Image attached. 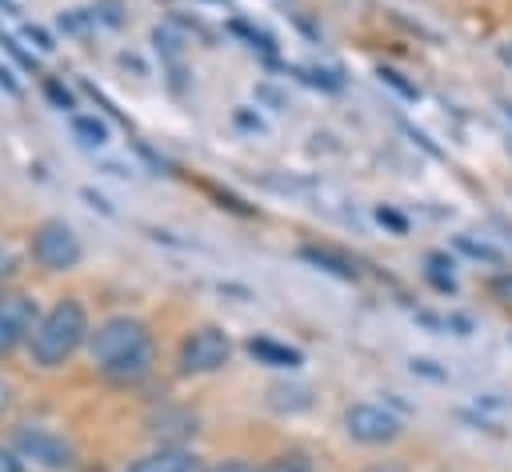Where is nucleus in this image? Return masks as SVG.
I'll return each instance as SVG.
<instances>
[{
  "instance_id": "f257e3e1",
  "label": "nucleus",
  "mask_w": 512,
  "mask_h": 472,
  "mask_svg": "<svg viewBox=\"0 0 512 472\" xmlns=\"http://www.w3.org/2000/svg\"><path fill=\"white\" fill-rule=\"evenodd\" d=\"M88 360L96 364V372L120 388H132L140 380L152 376L156 368V340H152V328L140 320V316H108L100 320L96 328H88Z\"/></svg>"
},
{
  "instance_id": "f03ea898",
  "label": "nucleus",
  "mask_w": 512,
  "mask_h": 472,
  "mask_svg": "<svg viewBox=\"0 0 512 472\" xmlns=\"http://www.w3.org/2000/svg\"><path fill=\"white\" fill-rule=\"evenodd\" d=\"M88 340V312L76 296H60L48 312L36 316L28 332V352L40 368H60Z\"/></svg>"
},
{
  "instance_id": "7ed1b4c3",
  "label": "nucleus",
  "mask_w": 512,
  "mask_h": 472,
  "mask_svg": "<svg viewBox=\"0 0 512 472\" xmlns=\"http://www.w3.org/2000/svg\"><path fill=\"white\" fill-rule=\"evenodd\" d=\"M32 260L44 272H72L84 260V244L68 220H44L32 232Z\"/></svg>"
},
{
  "instance_id": "20e7f679",
  "label": "nucleus",
  "mask_w": 512,
  "mask_h": 472,
  "mask_svg": "<svg viewBox=\"0 0 512 472\" xmlns=\"http://www.w3.org/2000/svg\"><path fill=\"white\" fill-rule=\"evenodd\" d=\"M228 360H232V340H228V332L216 328V324H200V328H192V332L184 336V344H180V356H176V364H180L184 376H208V372H220Z\"/></svg>"
},
{
  "instance_id": "39448f33",
  "label": "nucleus",
  "mask_w": 512,
  "mask_h": 472,
  "mask_svg": "<svg viewBox=\"0 0 512 472\" xmlns=\"http://www.w3.org/2000/svg\"><path fill=\"white\" fill-rule=\"evenodd\" d=\"M12 448L20 452V460H32L40 468H52V472H64L76 464V448L68 436L52 432V428H40V424H20L12 432Z\"/></svg>"
},
{
  "instance_id": "423d86ee",
  "label": "nucleus",
  "mask_w": 512,
  "mask_h": 472,
  "mask_svg": "<svg viewBox=\"0 0 512 472\" xmlns=\"http://www.w3.org/2000/svg\"><path fill=\"white\" fill-rule=\"evenodd\" d=\"M344 432H348L356 444L380 448V444H392V440L404 432V420H400L388 404L360 400V404H348V408H344Z\"/></svg>"
},
{
  "instance_id": "0eeeda50",
  "label": "nucleus",
  "mask_w": 512,
  "mask_h": 472,
  "mask_svg": "<svg viewBox=\"0 0 512 472\" xmlns=\"http://www.w3.org/2000/svg\"><path fill=\"white\" fill-rule=\"evenodd\" d=\"M36 316H40L36 296H28V292H0V356H8L16 344L28 340Z\"/></svg>"
},
{
  "instance_id": "6e6552de",
  "label": "nucleus",
  "mask_w": 512,
  "mask_h": 472,
  "mask_svg": "<svg viewBox=\"0 0 512 472\" xmlns=\"http://www.w3.org/2000/svg\"><path fill=\"white\" fill-rule=\"evenodd\" d=\"M124 472H196V456L180 444H160L156 452L132 460Z\"/></svg>"
},
{
  "instance_id": "1a4fd4ad",
  "label": "nucleus",
  "mask_w": 512,
  "mask_h": 472,
  "mask_svg": "<svg viewBox=\"0 0 512 472\" xmlns=\"http://www.w3.org/2000/svg\"><path fill=\"white\" fill-rule=\"evenodd\" d=\"M244 348H248V356L256 364H268V368H300L304 364V352L300 348H292L284 340H272V336H252Z\"/></svg>"
},
{
  "instance_id": "9d476101",
  "label": "nucleus",
  "mask_w": 512,
  "mask_h": 472,
  "mask_svg": "<svg viewBox=\"0 0 512 472\" xmlns=\"http://www.w3.org/2000/svg\"><path fill=\"white\" fill-rule=\"evenodd\" d=\"M152 44H156V52H160V60H164V72H168V84L176 88V92H184V40L172 32V28H156L152 32Z\"/></svg>"
},
{
  "instance_id": "9b49d317",
  "label": "nucleus",
  "mask_w": 512,
  "mask_h": 472,
  "mask_svg": "<svg viewBox=\"0 0 512 472\" xmlns=\"http://www.w3.org/2000/svg\"><path fill=\"white\" fill-rule=\"evenodd\" d=\"M300 256H304L308 264H316V268H324V272L340 276V280H356V276H360V272H356V264H352L348 256L332 252V248H316V244H304V248H300Z\"/></svg>"
},
{
  "instance_id": "f8f14e48",
  "label": "nucleus",
  "mask_w": 512,
  "mask_h": 472,
  "mask_svg": "<svg viewBox=\"0 0 512 472\" xmlns=\"http://www.w3.org/2000/svg\"><path fill=\"white\" fill-rule=\"evenodd\" d=\"M152 432L156 436H164V440H172V436H188V432H196V416L192 412H184V408H160L156 416H152Z\"/></svg>"
},
{
  "instance_id": "ddd939ff",
  "label": "nucleus",
  "mask_w": 512,
  "mask_h": 472,
  "mask_svg": "<svg viewBox=\"0 0 512 472\" xmlns=\"http://www.w3.org/2000/svg\"><path fill=\"white\" fill-rule=\"evenodd\" d=\"M424 276L436 292H456V276H452V260L444 252H428L424 256Z\"/></svg>"
},
{
  "instance_id": "4468645a",
  "label": "nucleus",
  "mask_w": 512,
  "mask_h": 472,
  "mask_svg": "<svg viewBox=\"0 0 512 472\" xmlns=\"http://www.w3.org/2000/svg\"><path fill=\"white\" fill-rule=\"evenodd\" d=\"M72 132H76V140L88 144V148H104V144H108V124H104L100 116L76 112V116H72Z\"/></svg>"
},
{
  "instance_id": "2eb2a0df",
  "label": "nucleus",
  "mask_w": 512,
  "mask_h": 472,
  "mask_svg": "<svg viewBox=\"0 0 512 472\" xmlns=\"http://www.w3.org/2000/svg\"><path fill=\"white\" fill-rule=\"evenodd\" d=\"M268 404H272V408H280V412H300V408H308V404H312V396H308V388L272 384V388H268Z\"/></svg>"
},
{
  "instance_id": "dca6fc26",
  "label": "nucleus",
  "mask_w": 512,
  "mask_h": 472,
  "mask_svg": "<svg viewBox=\"0 0 512 472\" xmlns=\"http://www.w3.org/2000/svg\"><path fill=\"white\" fill-rule=\"evenodd\" d=\"M260 472H324L308 452H280V456H272Z\"/></svg>"
},
{
  "instance_id": "f3484780",
  "label": "nucleus",
  "mask_w": 512,
  "mask_h": 472,
  "mask_svg": "<svg viewBox=\"0 0 512 472\" xmlns=\"http://www.w3.org/2000/svg\"><path fill=\"white\" fill-rule=\"evenodd\" d=\"M456 248H460L464 256H472V260L504 264V252H500V248H492V244H484V240H472V236H456Z\"/></svg>"
},
{
  "instance_id": "a211bd4d",
  "label": "nucleus",
  "mask_w": 512,
  "mask_h": 472,
  "mask_svg": "<svg viewBox=\"0 0 512 472\" xmlns=\"http://www.w3.org/2000/svg\"><path fill=\"white\" fill-rule=\"evenodd\" d=\"M376 76H380L384 84H392V88H396L400 96H408V100H420V88H416V84H408V80H404V76H400L396 68H380Z\"/></svg>"
},
{
  "instance_id": "6ab92c4d",
  "label": "nucleus",
  "mask_w": 512,
  "mask_h": 472,
  "mask_svg": "<svg viewBox=\"0 0 512 472\" xmlns=\"http://www.w3.org/2000/svg\"><path fill=\"white\" fill-rule=\"evenodd\" d=\"M20 276V256L8 248V244H0V288L8 284V280H16Z\"/></svg>"
},
{
  "instance_id": "aec40b11",
  "label": "nucleus",
  "mask_w": 512,
  "mask_h": 472,
  "mask_svg": "<svg viewBox=\"0 0 512 472\" xmlns=\"http://www.w3.org/2000/svg\"><path fill=\"white\" fill-rule=\"evenodd\" d=\"M376 220H380V224H388L396 236H404V232H408V220H404L396 208H388V204H380V208H376Z\"/></svg>"
},
{
  "instance_id": "412c9836",
  "label": "nucleus",
  "mask_w": 512,
  "mask_h": 472,
  "mask_svg": "<svg viewBox=\"0 0 512 472\" xmlns=\"http://www.w3.org/2000/svg\"><path fill=\"white\" fill-rule=\"evenodd\" d=\"M24 40H32L40 52H52V48H56V44H52V36H48L44 28H36V24H24Z\"/></svg>"
},
{
  "instance_id": "4be33fe9",
  "label": "nucleus",
  "mask_w": 512,
  "mask_h": 472,
  "mask_svg": "<svg viewBox=\"0 0 512 472\" xmlns=\"http://www.w3.org/2000/svg\"><path fill=\"white\" fill-rule=\"evenodd\" d=\"M44 92L52 96V104H56V108H76V104H72V92H68V88H60L56 80H44Z\"/></svg>"
},
{
  "instance_id": "5701e85b",
  "label": "nucleus",
  "mask_w": 512,
  "mask_h": 472,
  "mask_svg": "<svg viewBox=\"0 0 512 472\" xmlns=\"http://www.w3.org/2000/svg\"><path fill=\"white\" fill-rule=\"evenodd\" d=\"M0 472H24V460H20L16 448H4L0 444Z\"/></svg>"
},
{
  "instance_id": "b1692460",
  "label": "nucleus",
  "mask_w": 512,
  "mask_h": 472,
  "mask_svg": "<svg viewBox=\"0 0 512 472\" xmlns=\"http://www.w3.org/2000/svg\"><path fill=\"white\" fill-rule=\"evenodd\" d=\"M364 472H408V464H404V460H376V464H368Z\"/></svg>"
},
{
  "instance_id": "393cba45",
  "label": "nucleus",
  "mask_w": 512,
  "mask_h": 472,
  "mask_svg": "<svg viewBox=\"0 0 512 472\" xmlns=\"http://www.w3.org/2000/svg\"><path fill=\"white\" fill-rule=\"evenodd\" d=\"M208 472H260V468L256 464H244V460H224V464H216Z\"/></svg>"
},
{
  "instance_id": "a878e982",
  "label": "nucleus",
  "mask_w": 512,
  "mask_h": 472,
  "mask_svg": "<svg viewBox=\"0 0 512 472\" xmlns=\"http://www.w3.org/2000/svg\"><path fill=\"white\" fill-rule=\"evenodd\" d=\"M80 196H84V200H88V204H96V208H100V212H104V216H112V204H108V200H104V196H96V192H92V188H84V192H80Z\"/></svg>"
},
{
  "instance_id": "bb28decb",
  "label": "nucleus",
  "mask_w": 512,
  "mask_h": 472,
  "mask_svg": "<svg viewBox=\"0 0 512 472\" xmlns=\"http://www.w3.org/2000/svg\"><path fill=\"white\" fill-rule=\"evenodd\" d=\"M412 372H424V376H432V380H444V372H436L432 360H412Z\"/></svg>"
},
{
  "instance_id": "cd10ccee",
  "label": "nucleus",
  "mask_w": 512,
  "mask_h": 472,
  "mask_svg": "<svg viewBox=\"0 0 512 472\" xmlns=\"http://www.w3.org/2000/svg\"><path fill=\"white\" fill-rule=\"evenodd\" d=\"M0 84H4V88H8L12 96H20V84L12 80V72H8V68H0Z\"/></svg>"
},
{
  "instance_id": "c85d7f7f",
  "label": "nucleus",
  "mask_w": 512,
  "mask_h": 472,
  "mask_svg": "<svg viewBox=\"0 0 512 472\" xmlns=\"http://www.w3.org/2000/svg\"><path fill=\"white\" fill-rule=\"evenodd\" d=\"M8 400H12V388H8V384H4V380H0V412H4V408H8Z\"/></svg>"
},
{
  "instance_id": "c756f323",
  "label": "nucleus",
  "mask_w": 512,
  "mask_h": 472,
  "mask_svg": "<svg viewBox=\"0 0 512 472\" xmlns=\"http://www.w3.org/2000/svg\"><path fill=\"white\" fill-rule=\"evenodd\" d=\"M0 8H4L8 16H16V4H12V0H0Z\"/></svg>"
},
{
  "instance_id": "7c9ffc66",
  "label": "nucleus",
  "mask_w": 512,
  "mask_h": 472,
  "mask_svg": "<svg viewBox=\"0 0 512 472\" xmlns=\"http://www.w3.org/2000/svg\"><path fill=\"white\" fill-rule=\"evenodd\" d=\"M500 56H504V64H512V40L504 44V52H500Z\"/></svg>"
}]
</instances>
